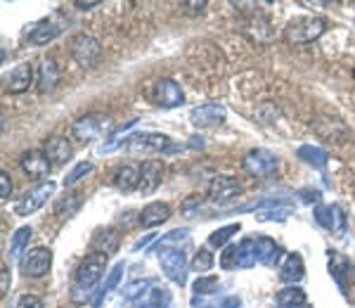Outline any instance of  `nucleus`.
I'll return each mask as SVG.
<instances>
[{"label": "nucleus", "mask_w": 355, "mask_h": 308, "mask_svg": "<svg viewBox=\"0 0 355 308\" xmlns=\"http://www.w3.org/2000/svg\"><path fill=\"white\" fill-rule=\"evenodd\" d=\"M327 28L324 17H296L284 26V41L291 45H306L318 41Z\"/></svg>", "instance_id": "obj_1"}, {"label": "nucleus", "mask_w": 355, "mask_h": 308, "mask_svg": "<svg viewBox=\"0 0 355 308\" xmlns=\"http://www.w3.org/2000/svg\"><path fill=\"white\" fill-rule=\"evenodd\" d=\"M107 271V256L105 254H90L81 261V266L76 268V275H73V289H81L88 292L102 280Z\"/></svg>", "instance_id": "obj_2"}, {"label": "nucleus", "mask_w": 355, "mask_h": 308, "mask_svg": "<svg viewBox=\"0 0 355 308\" xmlns=\"http://www.w3.org/2000/svg\"><path fill=\"white\" fill-rule=\"evenodd\" d=\"M107 130H112V119L110 117H105V114H85V117L73 121L71 133L76 140L90 142V140L102 138Z\"/></svg>", "instance_id": "obj_3"}, {"label": "nucleus", "mask_w": 355, "mask_h": 308, "mask_svg": "<svg viewBox=\"0 0 355 308\" xmlns=\"http://www.w3.org/2000/svg\"><path fill=\"white\" fill-rule=\"evenodd\" d=\"M69 53H71V57L81 67H93L95 62L100 60L102 48L90 33H76V36L69 41Z\"/></svg>", "instance_id": "obj_4"}, {"label": "nucleus", "mask_w": 355, "mask_h": 308, "mask_svg": "<svg viewBox=\"0 0 355 308\" xmlns=\"http://www.w3.org/2000/svg\"><path fill=\"white\" fill-rule=\"evenodd\" d=\"M279 159L277 154H272L270 150H251L246 157L242 159V169L254 178H266L270 176L275 169H277Z\"/></svg>", "instance_id": "obj_5"}, {"label": "nucleus", "mask_w": 355, "mask_h": 308, "mask_svg": "<svg viewBox=\"0 0 355 308\" xmlns=\"http://www.w3.org/2000/svg\"><path fill=\"white\" fill-rule=\"evenodd\" d=\"M159 261H162L164 273L171 277L175 284H185L187 282V256L182 249H166V252L159 254Z\"/></svg>", "instance_id": "obj_6"}, {"label": "nucleus", "mask_w": 355, "mask_h": 308, "mask_svg": "<svg viewBox=\"0 0 355 308\" xmlns=\"http://www.w3.org/2000/svg\"><path fill=\"white\" fill-rule=\"evenodd\" d=\"M55 192V182H41V185L31 187L28 192H24V197L17 202V214L19 216H31L48 202V197Z\"/></svg>", "instance_id": "obj_7"}, {"label": "nucleus", "mask_w": 355, "mask_h": 308, "mask_svg": "<svg viewBox=\"0 0 355 308\" xmlns=\"http://www.w3.org/2000/svg\"><path fill=\"white\" fill-rule=\"evenodd\" d=\"M185 95H182V88L178 85L173 78H159L154 83V102L164 110H173V107H180Z\"/></svg>", "instance_id": "obj_8"}, {"label": "nucleus", "mask_w": 355, "mask_h": 308, "mask_svg": "<svg viewBox=\"0 0 355 308\" xmlns=\"http://www.w3.org/2000/svg\"><path fill=\"white\" fill-rule=\"evenodd\" d=\"M50 266H53V252L45 247H36L21 261V273L26 277H43L50 271Z\"/></svg>", "instance_id": "obj_9"}, {"label": "nucleus", "mask_w": 355, "mask_h": 308, "mask_svg": "<svg viewBox=\"0 0 355 308\" xmlns=\"http://www.w3.org/2000/svg\"><path fill=\"white\" fill-rule=\"evenodd\" d=\"M190 121H192V126H197V128L220 126V123L225 121V110H223L220 105H214V102L199 105L190 112Z\"/></svg>", "instance_id": "obj_10"}, {"label": "nucleus", "mask_w": 355, "mask_h": 308, "mask_svg": "<svg viewBox=\"0 0 355 308\" xmlns=\"http://www.w3.org/2000/svg\"><path fill=\"white\" fill-rule=\"evenodd\" d=\"M21 169H24V173L28 176V178H45V176L50 173V159L48 154L41 152V150H28L21 154Z\"/></svg>", "instance_id": "obj_11"}, {"label": "nucleus", "mask_w": 355, "mask_h": 308, "mask_svg": "<svg viewBox=\"0 0 355 308\" xmlns=\"http://www.w3.org/2000/svg\"><path fill=\"white\" fill-rule=\"evenodd\" d=\"M242 31L256 43H268L272 38L270 22H268V17H263L261 12H251L249 17H246V19L242 22Z\"/></svg>", "instance_id": "obj_12"}, {"label": "nucleus", "mask_w": 355, "mask_h": 308, "mask_svg": "<svg viewBox=\"0 0 355 308\" xmlns=\"http://www.w3.org/2000/svg\"><path fill=\"white\" fill-rule=\"evenodd\" d=\"M164 180V164L157 159H147L140 166V192L142 195H152Z\"/></svg>", "instance_id": "obj_13"}, {"label": "nucleus", "mask_w": 355, "mask_h": 308, "mask_svg": "<svg viewBox=\"0 0 355 308\" xmlns=\"http://www.w3.org/2000/svg\"><path fill=\"white\" fill-rule=\"evenodd\" d=\"M242 192V185L230 176H218V178L211 180L209 185V199L211 202H227V199L237 197Z\"/></svg>", "instance_id": "obj_14"}, {"label": "nucleus", "mask_w": 355, "mask_h": 308, "mask_svg": "<svg viewBox=\"0 0 355 308\" xmlns=\"http://www.w3.org/2000/svg\"><path fill=\"white\" fill-rule=\"evenodd\" d=\"M128 142V150L130 152H142V150H168V138L162 133H140V135H133V138L125 140Z\"/></svg>", "instance_id": "obj_15"}, {"label": "nucleus", "mask_w": 355, "mask_h": 308, "mask_svg": "<svg viewBox=\"0 0 355 308\" xmlns=\"http://www.w3.org/2000/svg\"><path fill=\"white\" fill-rule=\"evenodd\" d=\"M60 83V67H57L55 60H43L41 67H38V93L48 95L53 93Z\"/></svg>", "instance_id": "obj_16"}, {"label": "nucleus", "mask_w": 355, "mask_h": 308, "mask_svg": "<svg viewBox=\"0 0 355 308\" xmlns=\"http://www.w3.org/2000/svg\"><path fill=\"white\" fill-rule=\"evenodd\" d=\"M168 219H171V207H168V204H164V202H152V204H147V207L142 209V214H140V225H142V228H157V225L166 223Z\"/></svg>", "instance_id": "obj_17"}, {"label": "nucleus", "mask_w": 355, "mask_h": 308, "mask_svg": "<svg viewBox=\"0 0 355 308\" xmlns=\"http://www.w3.org/2000/svg\"><path fill=\"white\" fill-rule=\"evenodd\" d=\"M33 81V69H31V65H19V67H15L12 71H10V76H8V85H5V90L8 93H24V90H28V85H31Z\"/></svg>", "instance_id": "obj_18"}, {"label": "nucleus", "mask_w": 355, "mask_h": 308, "mask_svg": "<svg viewBox=\"0 0 355 308\" xmlns=\"http://www.w3.org/2000/svg\"><path fill=\"white\" fill-rule=\"evenodd\" d=\"M45 154H48V159H50V164H67L69 159H71V145H69V140L67 138H50V140H45Z\"/></svg>", "instance_id": "obj_19"}, {"label": "nucleus", "mask_w": 355, "mask_h": 308, "mask_svg": "<svg viewBox=\"0 0 355 308\" xmlns=\"http://www.w3.org/2000/svg\"><path fill=\"white\" fill-rule=\"evenodd\" d=\"M112 182H114L116 190L130 192V190H135V187H140V171H137L135 166H119L116 171H114Z\"/></svg>", "instance_id": "obj_20"}, {"label": "nucleus", "mask_w": 355, "mask_h": 308, "mask_svg": "<svg viewBox=\"0 0 355 308\" xmlns=\"http://www.w3.org/2000/svg\"><path fill=\"white\" fill-rule=\"evenodd\" d=\"M303 275H306L303 259L299 254H289L287 259H284L282 268H279V277H282L284 282H299L303 280Z\"/></svg>", "instance_id": "obj_21"}, {"label": "nucleus", "mask_w": 355, "mask_h": 308, "mask_svg": "<svg viewBox=\"0 0 355 308\" xmlns=\"http://www.w3.org/2000/svg\"><path fill=\"white\" fill-rule=\"evenodd\" d=\"M119 242H121V239H119V232L114 230V228H107V230L97 232V237L93 239V249H95V254L110 256V254H116Z\"/></svg>", "instance_id": "obj_22"}, {"label": "nucleus", "mask_w": 355, "mask_h": 308, "mask_svg": "<svg viewBox=\"0 0 355 308\" xmlns=\"http://www.w3.org/2000/svg\"><path fill=\"white\" fill-rule=\"evenodd\" d=\"M259 261V244L256 239H242L237 244V268H251Z\"/></svg>", "instance_id": "obj_23"}, {"label": "nucleus", "mask_w": 355, "mask_h": 308, "mask_svg": "<svg viewBox=\"0 0 355 308\" xmlns=\"http://www.w3.org/2000/svg\"><path fill=\"white\" fill-rule=\"evenodd\" d=\"M275 304L282 308H299L306 304V292L301 287H284L275 294Z\"/></svg>", "instance_id": "obj_24"}, {"label": "nucleus", "mask_w": 355, "mask_h": 308, "mask_svg": "<svg viewBox=\"0 0 355 308\" xmlns=\"http://www.w3.org/2000/svg\"><path fill=\"white\" fill-rule=\"evenodd\" d=\"M259 244V264H266V266H275L279 261V247L275 244V239L270 237H259L256 239Z\"/></svg>", "instance_id": "obj_25"}, {"label": "nucleus", "mask_w": 355, "mask_h": 308, "mask_svg": "<svg viewBox=\"0 0 355 308\" xmlns=\"http://www.w3.org/2000/svg\"><path fill=\"white\" fill-rule=\"evenodd\" d=\"M60 36V26L50 24V22H45V24H38L36 28H33L31 33H28V43L31 45H45L50 41H55V38Z\"/></svg>", "instance_id": "obj_26"}, {"label": "nucleus", "mask_w": 355, "mask_h": 308, "mask_svg": "<svg viewBox=\"0 0 355 308\" xmlns=\"http://www.w3.org/2000/svg\"><path fill=\"white\" fill-rule=\"evenodd\" d=\"M299 157L303 159L306 164H311L313 169H324L327 166V152L320 150V147H313V145H303L299 150Z\"/></svg>", "instance_id": "obj_27"}, {"label": "nucleus", "mask_w": 355, "mask_h": 308, "mask_svg": "<svg viewBox=\"0 0 355 308\" xmlns=\"http://www.w3.org/2000/svg\"><path fill=\"white\" fill-rule=\"evenodd\" d=\"M187 235H190V230H187V228H178V230H171L168 235L162 237L157 244H154V252L162 254V252H166V249H175V244L178 242H185Z\"/></svg>", "instance_id": "obj_28"}, {"label": "nucleus", "mask_w": 355, "mask_h": 308, "mask_svg": "<svg viewBox=\"0 0 355 308\" xmlns=\"http://www.w3.org/2000/svg\"><path fill=\"white\" fill-rule=\"evenodd\" d=\"M28 239H31V228L28 225H21L19 230H15L12 242H10V256H12V259H19V256L24 254Z\"/></svg>", "instance_id": "obj_29"}, {"label": "nucleus", "mask_w": 355, "mask_h": 308, "mask_svg": "<svg viewBox=\"0 0 355 308\" xmlns=\"http://www.w3.org/2000/svg\"><path fill=\"white\" fill-rule=\"evenodd\" d=\"M78 197H81V195H67L64 199H60V202H57V209H55L57 219H60V221L71 219V216L78 211V207H81V199H78Z\"/></svg>", "instance_id": "obj_30"}, {"label": "nucleus", "mask_w": 355, "mask_h": 308, "mask_svg": "<svg viewBox=\"0 0 355 308\" xmlns=\"http://www.w3.org/2000/svg\"><path fill=\"white\" fill-rule=\"evenodd\" d=\"M348 271H351V266H348V261L343 259V256H341L339 252H331V254H329V273H331V275H334V280L339 282L341 287H343V284H346V282H343V275H346Z\"/></svg>", "instance_id": "obj_31"}, {"label": "nucleus", "mask_w": 355, "mask_h": 308, "mask_svg": "<svg viewBox=\"0 0 355 308\" xmlns=\"http://www.w3.org/2000/svg\"><path fill=\"white\" fill-rule=\"evenodd\" d=\"M121 273H123V264H116L112 268V273H110V277H107V282H105V287L97 292V299H95V304H93V308H100V304H102V299H105L107 294L112 292L114 287L119 284V280H121Z\"/></svg>", "instance_id": "obj_32"}, {"label": "nucleus", "mask_w": 355, "mask_h": 308, "mask_svg": "<svg viewBox=\"0 0 355 308\" xmlns=\"http://www.w3.org/2000/svg\"><path fill=\"white\" fill-rule=\"evenodd\" d=\"M239 228H242L239 223H232V225H225V228H220V230L211 232L209 244H211V247H223V244L230 242V237L234 235V232H239Z\"/></svg>", "instance_id": "obj_33"}, {"label": "nucleus", "mask_w": 355, "mask_h": 308, "mask_svg": "<svg viewBox=\"0 0 355 308\" xmlns=\"http://www.w3.org/2000/svg\"><path fill=\"white\" fill-rule=\"evenodd\" d=\"M145 304H150L154 308H168V304H171V292L166 287H152V292L147 294Z\"/></svg>", "instance_id": "obj_34"}, {"label": "nucleus", "mask_w": 355, "mask_h": 308, "mask_svg": "<svg viewBox=\"0 0 355 308\" xmlns=\"http://www.w3.org/2000/svg\"><path fill=\"white\" fill-rule=\"evenodd\" d=\"M214 254L209 252V249H199L197 254H194V259H192V271H197V273H206V271H211L214 268Z\"/></svg>", "instance_id": "obj_35"}, {"label": "nucleus", "mask_w": 355, "mask_h": 308, "mask_svg": "<svg viewBox=\"0 0 355 308\" xmlns=\"http://www.w3.org/2000/svg\"><path fill=\"white\" fill-rule=\"evenodd\" d=\"M90 171H93V164H90V162H81V164H76V166H73V169L67 173V178H64V187L76 185L78 180L85 178V176L90 173Z\"/></svg>", "instance_id": "obj_36"}, {"label": "nucleus", "mask_w": 355, "mask_h": 308, "mask_svg": "<svg viewBox=\"0 0 355 308\" xmlns=\"http://www.w3.org/2000/svg\"><path fill=\"white\" fill-rule=\"evenodd\" d=\"M216 287H218V277L216 275H199L194 280V294H214Z\"/></svg>", "instance_id": "obj_37"}, {"label": "nucleus", "mask_w": 355, "mask_h": 308, "mask_svg": "<svg viewBox=\"0 0 355 308\" xmlns=\"http://www.w3.org/2000/svg\"><path fill=\"white\" fill-rule=\"evenodd\" d=\"M315 221L327 230H334V211L331 207H318L315 209Z\"/></svg>", "instance_id": "obj_38"}, {"label": "nucleus", "mask_w": 355, "mask_h": 308, "mask_svg": "<svg viewBox=\"0 0 355 308\" xmlns=\"http://www.w3.org/2000/svg\"><path fill=\"white\" fill-rule=\"evenodd\" d=\"M150 280H137V282H130L128 287L123 289V296H125V301H133L137 299V296H142V292H145L147 287H150Z\"/></svg>", "instance_id": "obj_39"}, {"label": "nucleus", "mask_w": 355, "mask_h": 308, "mask_svg": "<svg viewBox=\"0 0 355 308\" xmlns=\"http://www.w3.org/2000/svg\"><path fill=\"white\" fill-rule=\"evenodd\" d=\"M287 216H289V209H272V211H259L256 219L268 223V221H287Z\"/></svg>", "instance_id": "obj_40"}, {"label": "nucleus", "mask_w": 355, "mask_h": 308, "mask_svg": "<svg viewBox=\"0 0 355 308\" xmlns=\"http://www.w3.org/2000/svg\"><path fill=\"white\" fill-rule=\"evenodd\" d=\"M331 211H334V232H339V237L346 232V214L339 204H331Z\"/></svg>", "instance_id": "obj_41"}, {"label": "nucleus", "mask_w": 355, "mask_h": 308, "mask_svg": "<svg viewBox=\"0 0 355 308\" xmlns=\"http://www.w3.org/2000/svg\"><path fill=\"white\" fill-rule=\"evenodd\" d=\"M10 192H12V180H10L8 171H0V197L8 199Z\"/></svg>", "instance_id": "obj_42"}, {"label": "nucleus", "mask_w": 355, "mask_h": 308, "mask_svg": "<svg viewBox=\"0 0 355 308\" xmlns=\"http://www.w3.org/2000/svg\"><path fill=\"white\" fill-rule=\"evenodd\" d=\"M17 308H43V301L33 294H24L19 299V304H17Z\"/></svg>", "instance_id": "obj_43"}, {"label": "nucleus", "mask_w": 355, "mask_h": 308, "mask_svg": "<svg viewBox=\"0 0 355 308\" xmlns=\"http://www.w3.org/2000/svg\"><path fill=\"white\" fill-rule=\"evenodd\" d=\"M237 266V247H227L223 254V268H234Z\"/></svg>", "instance_id": "obj_44"}, {"label": "nucleus", "mask_w": 355, "mask_h": 308, "mask_svg": "<svg viewBox=\"0 0 355 308\" xmlns=\"http://www.w3.org/2000/svg\"><path fill=\"white\" fill-rule=\"evenodd\" d=\"M180 8H185L187 12H204L206 3H204V0H202V3H182Z\"/></svg>", "instance_id": "obj_45"}, {"label": "nucleus", "mask_w": 355, "mask_h": 308, "mask_svg": "<svg viewBox=\"0 0 355 308\" xmlns=\"http://www.w3.org/2000/svg\"><path fill=\"white\" fill-rule=\"evenodd\" d=\"M318 197H320V192H318V190H303V192H301V199H303L306 204L318 202Z\"/></svg>", "instance_id": "obj_46"}, {"label": "nucleus", "mask_w": 355, "mask_h": 308, "mask_svg": "<svg viewBox=\"0 0 355 308\" xmlns=\"http://www.w3.org/2000/svg\"><path fill=\"white\" fill-rule=\"evenodd\" d=\"M239 306H242V301H239V296H227V299L220 304V308H239Z\"/></svg>", "instance_id": "obj_47"}, {"label": "nucleus", "mask_w": 355, "mask_h": 308, "mask_svg": "<svg viewBox=\"0 0 355 308\" xmlns=\"http://www.w3.org/2000/svg\"><path fill=\"white\" fill-rule=\"evenodd\" d=\"M73 5H76L78 10H93V8H97L100 3H97V0H88V3H83V0H76Z\"/></svg>", "instance_id": "obj_48"}, {"label": "nucleus", "mask_w": 355, "mask_h": 308, "mask_svg": "<svg viewBox=\"0 0 355 308\" xmlns=\"http://www.w3.org/2000/svg\"><path fill=\"white\" fill-rule=\"evenodd\" d=\"M299 5H303V8H311V10H320V8H327L329 3H318V0H315V3H311V0H301Z\"/></svg>", "instance_id": "obj_49"}, {"label": "nucleus", "mask_w": 355, "mask_h": 308, "mask_svg": "<svg viewBox=\"0 0 355 308\" xmlns=\"http://www.w3.org/2000/svg\"><path fill=\"white\" fill-rule=\"evenodd\" d=\"M154 237H157V235H147V237H142L140 242H135V244H133V249H135V252H140V249H145Z\"/></svg>", "instance_id": "obj_50"}, {"label": "nucleus", "mask_w": 355, "mask_h": 308, "mask_svg": "<svg viewBox=\"0 0 355 308\" xmlns=\"http://www.w3.org/2000/svg\"><path fill=\"white\" fill-rule=\"evenodd\" d=\"M8 284H10V271H8V266H3V294H8Z\"/></svg>", "instance_id": "obj_51"}, {"label": "nucleus", "mask_w": 355, "mask_h": 308, "mask_svg": "<svg viewBox=\"0 0 355 308\" xmlns=\"http://www.w3.org/2000/svg\"><path fill=\"white\" fill-rule=\"evenodd\" d=\"M140 308H154V306H150V304H142Z\"/></svg>", "instance_id": "obj_52"}]
</instances>
